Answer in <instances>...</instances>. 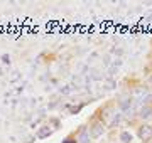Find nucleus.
Segmentation results:
<instances>
[{
  "label": "nucleus",
  "mask_w": 152,
  "mask_h": 143,
  "mask_svg": "<svg viewBox=\"0 0 152 143\" xmlns=\"http://www.w3.org/2000/svg\"><path fill=\"white\" fill-rule=\"evenodd\" d=\"M95 115H96V118L105 125L107 130L112 128V126H115V123H117V120H118V110H117L115 101L110 99V101L103 103V105L95 111Z\"/></svg>",
  "instance_id": "obj_1"
},
{
  "label": "nucleus",
  "mask_w": 152,
  "mask_h": 143,
  "mask_svg": "<svg viewBox=\"0 0 152 143\" xmlns=\"http://www.w3.org/2000/svg\"><path fill=\"white\" fill-rule=\"evenodd\" d=\"M86 130H88V135H90V140H98V138L107 131L105 125L96 118V115H93L90 118V121H88V125H86Z\"/></svg>",
  "instance_id": "obj_2"
},
{
  "label": "nucleus",
  "mask_w": 152,
  "mask_h": 143,
  "mask_svg": "<svg viewBox=\"0 0 152 143\" xmlns=\"http://www.w3.org/2000/svg\"><path fill=\"white\" fill-rule=\"evenodd\" d=\"M135 136L142 143H151L152 142V125L151 123H140L135 130Z\"/></svg>",
  "instance_id": "obj_3"
}]
</instances>
